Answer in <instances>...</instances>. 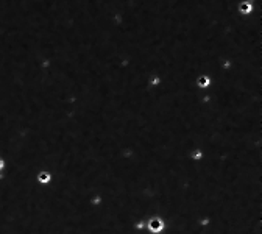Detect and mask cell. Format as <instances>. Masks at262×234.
Here are the masks:
<instances>
[{
  "instance_id": "2",
  "label": "cell",
  "mask_w": 262,
  "mask_h": 234,
  "mask_svg": "<svg viewBox=\"0 0 262 234\" xmlns=\"http://www.w3.org/2000/svg\"><path fill=\"white\" fill-rule=\"evenodd\" d=\"M50 178H52V176H50V173H47V172H41L39 175H38V179H39V183H48L50 181Z\"/></svg>"
},
{
  "instance_id": "4",
  "label": "cell",
  "mask_w": 262,
  "mask_h": 234,
  "mask_svg": "<svg viewBox=\"0 0 262 234\" xmlns=\"http://www.w3.org/2000/svg\"><path fill=\"white\" fill-rule=\"evenodd\" d=\"M2 167H3V161L0 159V169H2Z\"/></svg>"
},
{
  "instance_id": "1",
  "label": "cell",
  "mask_w": 262,
  "mask_h": 234,
  "mask_svg": "<svg viewBox=\"0 0 262 234\" xmlns=\"http://www.w3.org/2000/svg\"><path fill=\"white\" fill-rule=\"evenodd\" d=\"M162 228H164V225H162V222H161L159 218H153V220L148 223V229L151 233H161Z\"/></svg>"
},
{
  "instance_id": "3",
  "label": "cell",
  "mask_w": 262,
  "mask_h": 234,
  "mask_svg": "<svg viewBox=\"0 0 262 234\" xmlns=\"http://www.w3.org/2000/svg\"><path fill=\"white\" fill-rule=\"evenodd\" d=\"M201 156H203V153L200 150H195L194 153H192V158H194V159H201Z\"/></svg>"
}]
</instances>
